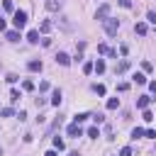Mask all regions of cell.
Returning <instances> with one entry per match:
<instances>
[{"label": "cell", "mask_w": 156, "mask_h": 156, "mask_svg": "<svg viewBox=\"0 0 156 156\" xmlns=\"http://www.w3.org/2000/svg\"><path fill=\"white\" fill-rule=\"evenodd\" d=\"M127 68H129V61H127V58H122V61L117 63V68H115V71H117V73H124Z\"/></svg>", "instance_id": "5bb4252c"}, {"label": "cell", "mask_w": 156, "mask_h": 156, "mask_svg": "<svg viewBox=\"0 0 156 156\" xmlns=\"http://www.w3.org/2000/svg\"><path fill=\"white\" fill-rule=\"evenodd\" d=\"M141 117H144V119H146V122H151V119H154V115H151V112H149V110H144V115H141Z\"/></svg>", "instance_id": "836d02e7"}, {"label": "cell", "mask_w": 156, "mask_h": 156, "mask_svg": "<svg viewBox=\"0 0 156 156\" xmlns=\"http://www.w3.org/2000/svg\"><path fill=\"white\" fill-rule=\"evenodd\" d=\"M117 2H119L122 7H132V0H117Z\"/></svg>", "instance_id": "8d00e7d4"}, {"label": "cell", "mask_w": 156, "mask_h": 156, "mask_svg": "<svg viewBox=\"0 0 156 156\" xmlns=\"http://www.w3.org/2000/svg\"><path fill=\"white\" fill-rule=\"evenodd\" d=\"M51 105H61V90H54V95H51Z\"/></svg>", "instance_id": "2e32d148"}, {"label": "cell", "mask_w": 156, "mask_h": 156, "mask_svg": "<svg viewBox=\"0 0 156 156\" xmlns=\"http://www.w3.org/2000/svg\"><path fill=\"white\" fill-rule=\"evenodd\" d=\"M10 100L17 102V100H20V90H10Z\"/></svg>", "instance_id": "484cf974"}, {"label": "cell", "mask_w": 156, "mask_h": 156, "mask_svg": "<svg viewBox=\"0 0 156 156\" xmlns=\"http://www.w3.org/2000/svg\"><path fill=\"white\" fill-rule=\"evenodd\" d=\"M46 10H51V12L61 10V0H46Z\"/></svg>", "instance_id": "30bf717a"}, {"label": "cell", "mask_w": 156, "mask_h": 156, "mask_svg": "<svg viewBox=\"0 0 156 156\" xmlns=\"http://www.w3.org/2000/svg\"><path fill=\"white\" fill-rule=\"evenodd\" d=\"M39 29H41V34H46V32H51V22H49V20H44Z\"/></svg>", "instance_id": "ac0fdd59"}, {"label": "cell", "mask_w": 156, "mask_h": 156, "mask_svg": "<svg viewBox=\"0 0 156 156\" xmlns=\"http://www.w3.org/2000/svg\"><path fill=\"white\" fill-rule=\"evenodd\" d=\"M98 51H100V54H107V56H112V58L117 56V51H115V49H110L107 44H98Z\"/></svg>", "instance_id": "8992f818"}, {"label": "cell", "mask_w": 156, "mask_h": 156, "mask_svg": "<svg viewBox=\"0 0 156 156\" xmlns=\"http://www.w3.org/2000/svg\"><path fill=\"white\" fill-rule=\"evenodd\" d=\"M44 156H56V151H54V149H51V151H46V154H44Z\"/></svg>", "instance_id": "ab89813d"}, {"label": "cell", "mask_w": 156, "mask_h": 156, "mask_svg": "<svg viewBox=\"0 0 156 156\" xmlns=\"http://www.w3.org/2000/svg\"><path fill=\"white\" fill-rule=\"evenodd\" d=\"M119 156H132V149H129V146H124V149L119 151Z\"/></svg>", "instance_id": "e575fe53"}, {"label": "cell", "mask_w": 156, "mask_h": 156, "mask_svg": "<svg viewBox=\"0 0 156 156\" xmlns=\"http://www.w3.org/2000/svg\"><path fill=\"white\" fill-rule=\"evenodd\" d=\"M22 88H24V90H34V83H32V80H24Z\"/></svg>", "instance_id": "f546056e"}, {"label": "cell", "mask_w": 156, "mask_h": 156, "mask_svg": "<svg viewBox=\"0 0 156 156\" xmlns=\"http://www.w3.org/2000/svg\"><path fill=\"white\" fill-rule=\"evenodd\" d=\"M90 117L95 119V124H102V122H105V117H102V115H90Z\"/></svg>", "instance_id": "4dcf8cb0"}, {"label": "cell", "mask_w": 156, "mask_h": 156, "mask_svg": "<svg viewBox=\"0 0 156 156\" xmlns=\"http://www.w3.org/2000/svg\"><path fill=\"white\" fill-rule=\"evenodd\" d=\"M2 7H5L7 12H12V0H2Z\"/></svg>", "instance_id": "f1b7e54d"}, {"label": "cell", "mask_w": 156, "mask_h": 156, "mask_svg": "<svg viewBox=\"0 0 156 156\" xmlns=\"http://www.w3.org/2000/svg\"><path fill=\"white\" fill-rule=\"evenodd\" d=\"M83 73H93V61H85L83 63Z\"/></svg>", "instance_id": "7402d4cb"}, {"label": "cell", "mask_w": 156, "mask_h": 156, "mask_svg": "<svg viewBox=\"0 0 156 156\" xmlns=\"http://www.w3.org/2000/svg\"><path fill=\"white\" fill-rule=\"evenodd\" d=\"M102 24H105V32H107L110 37H115V34H117V29H119V20H115V17H107Z\"/></svg>", "instance_id": "7a4b0ae2"}, {"label": "cell", "mask_w": 156, "mask_h": 156, "mask_svg": "<svg viewBox=\"0 0 156 156\" xmlns=\"http://www.w3.org/2000/svg\"><path fill=\"white\" fill-rule=\"evenodd\" d=\"M141 68H144L146 73H151V63H149V61H144V63H141Z\"/></svg>", "instance_id": "d590c367"}, {"label": "cell", "mask_w": 156, "mask_h": 156, "mask_svg": "<svg viewBox=\"0 0 156 156\" xmlns=\"http://www.w3.org/2000/svg\"><path fill=\"white\" fill-rule=\"evenodd\" d=\"M5 37H7V41H17V39H20V32H17V29H10Z\"/></svg>", "instance_id": "9a60e30c"}, {"label": "cell", "mask_w": 156, "mask_h": 156, "mask_svg": "<svg viewBox=\"0 0 156 156\" xmlns=\"http://www.w3.org/2000/svg\"><path fill=\"white\" fill-rule=\"evenodd\" d=\"M117 90H119V93H124V90H129V83H119V85H117Z\"/></svg>", "instance_id": "d6a6232c"}, {"label": "cell", "mask_w": 156, "mask_h": 156, "mask_svg": "<svg viewBox=\"0 0 156 156\" xmlns=\"http://www.w3.org/2000/svg\"><path fill=\"white\" fill-rule=\"evenodd\" d=\"M134 80H136V83H139V85H144V83H149V80H146V76H144V73H136V76H134Z\"/></svg>", "instance_id": "44dd1931"}, {"label": "cell", "mask_w": 156, "mask_h": 156, "mask_svg": "<svg viewBox=\"0 0 156 156\" xmlns=\"http://www.w3.org/2000/svg\"><path fill=\"white\" fill-rule=\"evenodd\" d=\"M5 80H7V83H17V76H15V73H7V78H5Z\"/></svg>", "instance_id": "1f68e13d"}, {"label": "cell", "mask_w": 156, "mask_h": 156, "mask_svg": "<svg viewBox=\"0 0 156 156\" xmlns=\"http://www.w3.org/2000/svg\"><path fill=\"white\" fill-rule=\"evenodd\" d=\"M27 68H29L32 73H37V71H41V61H39V58H34V61H29V63H27Z\"/></svg>", "instance_id": "9c48e42d"}, {"label": "cell", "mask_w": 156, "mask_h": 156, "mask_svg": "<svg viewBox=\"0 0 156 156\" xmlns=\"http://www.w3.org/2000/svg\"><path fill=\"white\" fill-rule=\"evenodd\" d=\"M0 115H2V117H12V107H2Z\"/></svg>", "instance_id": "4316f807"}, {"label": "cell", "mask_w": 156, "mask_h": 156, "mask_svg": "<svg viewBox=\"0 0 156 156\" xmlns=\"http://www.w3.org/2000/svg\"><path fill=\"white\" fill-rule=\"evenodd\" d=\"M139 136H144V129L141 127H134L132 129V139H139Z\"/></svg>", "instance_id": "ffe728a7"}, {"label": "cell", "mask_w": 156, "mask_h": 156, "mask_svg": "<svg viewBox=\"0 0 156 156\" xmlns=\"http://www.w3.org/2000/svg\"><path fill=\"white\" fill-rule=\"evenodd\" d=\"M54 149H58V151H61V149H63V139H58V136H54Z\"/></svg>", "instance_id": "603a6c76"}, {"label": "cell", "mask_w": 156, "mask_h": 156, "mask_svg": "<svg viewBox=\"0 0 156 156\" xmlns=\"http://www.w3.org/2000/svg\"><path fill=\"white\" fill-rule=\"evenodd\" d=\"M88 136H93V139H98V136H100V129H98V124L88 129Z\"/></svg>", "instance_id": "d6986e66"}, {"label": "cell", "mask_w": 156, "mask_h": 156, "mask_svg": "<svg viewBox=\"0 0 156 156\" xmlns=\"http://www.w3.org/2000/svg\"><path fill=\"white\" fill-rule=\"evenodd\" d=\"M107 17H110V5L105 2V5H100V7H98V12H95V20H100V22H105Z\"/></svg>", "instance_id": "3957f363"}, {"label": "cell", "mask_w": 156, "mask_h": 156, "mask_svg": "<svg viewBox=\"0 0 156 156\" xmlns=\"http://www.w3.org/2000/svg\"><path fill=\"white\" fill-rule=\"evenodd\" d=\"M134 32H136L139 37H144V34H146V24H144V22H136V24H134Z\"/></svg>", "instance_id": "4fadbf2b"}, {"label": "cell", "mask_w": 156, "mask_h": 156, "mask_svg": "<svg viewBox=\"0 0 156 156\" xmlns=\"http://www.w3.org/2000/svg\"><path fill=\"white\" fill-rule=\"evenodd\" d=\"M151 100H154V98H149V95H141V98H139V100H136V107H139V110H146V107H149V102H151Z\"/></svg>", "instance_id": "52a82bcc"}, {"label": "cell", "mask_w": 156, "mask_h": 156, "mask_svg": "<svg viewBox=\"0 0 156 156\" xmlns=\"http://www.w3.org/2000/svg\"><path fill=\"white\" fill-rule=\"evenodd\" d=\"M146 20H149L151 24H156V12H154V10H149V12H146Z\"/></svg>", "instance_id": "cb8c5ba5"}, {"label": "cell", "mask_w": 156, "mask_h": 156, "mask_svg": "<svg viewBox=\"0 0 156 156\" xmlns=\"http://www.w3.org/2000/svg\"><path fill=\"white\" fill-rule=\"evenodd\" d=\"M144 136H146V139H156V132H154V129H144Z\"/></svg>", "instance_id": "83f0119b"}, {"label": "cell", "mask_w": 156, "mask_h": 156, "mask_svg": "<svg viewBox=\"0 0 156 156\" xmlns=\"http://www.w3.org/2000/svg\"><path fill=\"white\" fill-rule=\"evenodd\" d=\"M93 90H95L98 95H105V85H100V83H98V85H93Z\"/></svg>", "instance_id": "d4e9b609"}, {"label": "cell", "mask_w": 156, "mask_h": 156, "mask_svg": "<svg viewBox=\"0 0 156 156\" xmlns=\"http://www.w3.org/2000/svg\"><path fill=\"white\" fill-rule=\"evenodd\" d=\"M66 132H68V136H80V134H83L80 124H76V122H73V124H68V129H66Z\"/></svg>", "instance_id": "5b68a950"}, {"label": "cell", "mask_w": 156, "mask_h": 156, "mask_svg": "<svg viewBox=\"0 0 156 156\" xmlns=\"http://www.w3.org/2000/svg\"><path fill=\"white\" fill-rule=\"evenodd\" d=\"M0 32H5V20L0 17Z\"/></svg>", "instance_id": "f35d334b"}, {"label": "cell", "mask_w": 156, "mask_h": 156, "mask_svg": "<svg viewBox=\"0 0 156 156\" xmlns=\"http://www.w3.org/2000/svg\"><path fill=\"white\" fill-rule=\"evenodd\" d=\"M56 63H61V66H71V56L63 54V51H58V54H56Z\"/></svg>", "instance_id": "277c9868"}, {"label": "cell", "mask_w": 156, "mask_h": 156, "mask_svg": "<svg viewBox=\"0 0 156 156\" xmlns=\"http://www.w3.org/2000/svg\"><path fill=\"white\" fill-rule=\"evenodd\" d=\"M0 156H2V149H0Z\"/></svg>", "instance_id": "60d3db41"}, {"label": "cell", "mask_w": 156, "mask_h": 156, "mask_svg": "<svg viewBox=\"0 0 156 156\" xmlns=\"http://www.w3.org/2000/svg\"><path fill=\"white\" fill-rule=\"evenodd\" d=\"M93 71H95V73H105V61H102V58H98V61L93 63Z\"/></svg>", "instance_id": "8fae6325"}, {"label": "cell", "mask_w": 156, "mask_h": 156, "mask_svg": "<svg viewBox=\"0 0 156 156\" xmlns=\"http://www.w3.org/2000/svg\"><path fill=\"white\" fill-rule=\"evenodd\" d=\"M119 107V98H110L107 100V110H117Z\"/></svg>", "instance_id": "e0dca14e"}, {"label": "cell", "mask_w": 156, "mask_h": 156, "mask_svg": "<svg viewBox=\"0 0 156 156\" xmlns=\"http://www.w3.org/2000/svg\"><path fill=\"white\" fill-rule=\"evenodd\" d=\"M149 90H151V93H156V80H151V83H149Z\"/></svg>", "instance_id": "74e56055"}, {"label": "cell", "mask_w": 156, "mask_h": 156, "mask_svg": "<svg viewBox=\"0 0 156 156\" xmlns=\"http://www.w3.org/2000/svg\"><path fill=\"white\" fill-rule=\"evenodd\" d=\"M27 41H29V44H37V41H39V29H29V32H27Z\"/></svg>", "instance_id": "ba28073f"}, {"label": "cell", "mask_w": 156, "mask_h": 156, "mask_svg": "<svg viewBox=\"0 0 156 156\" xmlns=\"http://www.w3.org/2000/svg\"><path fill=\"white\" fill-rule=\"evenodd\" d=\"M12 24H15V29L20 32V29H24V24H27V12L24 10H17L15 12V17H12Z\"/></svg>", "instance_id": "6da1fadb"}, {"label": "cell", "mask_w": 156, "mask_h": 156, "mask_svg": "<svg viewBox=\"0 0 156 156\" xmlns=\"http://www.w3.org/2000/svg\"><path fill=\"white\" fill-rule=\"evenodd\" d=\"M85 119H90V112H78V115L73 117V122H76V124H80V122H85Z\"/></svg>", "instance_id": "7c38bea8"}]
</instances>
